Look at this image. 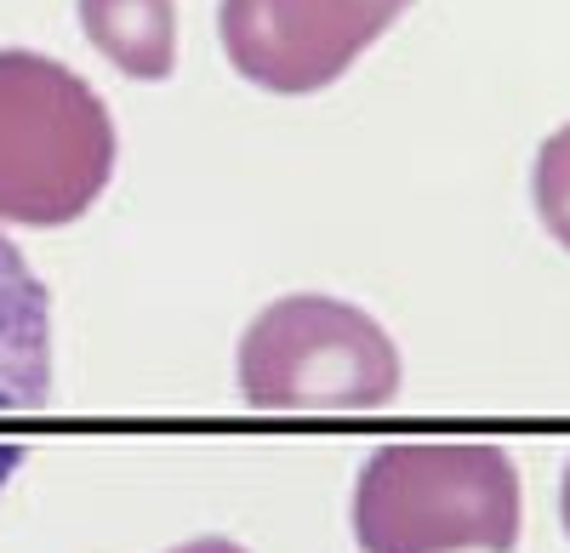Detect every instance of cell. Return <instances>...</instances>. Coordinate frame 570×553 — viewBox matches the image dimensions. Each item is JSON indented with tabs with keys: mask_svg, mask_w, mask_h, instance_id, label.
<instances>
[{
	"mask_svg": "<svg viewBox=\"0 0 570 553\" xmlns=\"http://www.w3.org/2000/svg\"><path fill=\"white\" fill-rule=\"evenodd\" d=\"M348 520L360 553H513L525 491L502 445L400 440L365 456Z\"/></svg>",
	"mask_w": 570,
	"mask_h": 553,
	"instance_id": "cell-1",
	"label": "cell"
},
{
	"mask_svg": "<svg viewBox=\"0 0 570 553\" xmlns=\"http://www.w3.org/2000/svg\"><path fill=\"white\" fill-rule=\"evenodd\" d=\"M115 120L69 63L0 52V223L63 228L115 177Z\"/></svg>",
	"mask_w": 570,
	"mask_h": 553,
	"instance_id": "cell-2",
	"label": "cell"
},
{
	"mask_svg": "<svg viewBox=\"0 0 570 553\" xmlns=\"http://www.w3.org/2000/svg\"><path fill=\"white\" fill-rule=\"evenodd\" d=\"M234 377L252 411H383L400 394V348L365 308L297 292L246 326Z\"/></svg>",
	"mask_w": 570,
	"mask_h": 553,
	"instance_id": "cell-3",
	"label": "cell"
},
{
	"mask_svg": "<svg viewBox=\"0 0 570 553\" xmlns=\"http://www.w3.org/2000/svg\"><path fill=\"white\" fill-rule=\"evenodd\" d=\"M405 12L411 0H223L217 34L240 80L308 98L343 80Z\"/></svg>",
	"mask_w": 570,
	"mask_h": 553,
	"instance_id": "cell-4",
	"label": "cell"
},
{
	"mask_svg": "<svg viewBox=\"0 0 570 553\" xmlns=\"http://www.w3.org/2000/svg\"><path fill=\"white\" fill-rule=\"evenodd\" d=\"M52 405V297L23 251L0 235V417H35ZM23 445L0 440V491L23 468Z\"/></svg>",
	"mask_w": 570,
	"mask_h": 553,
	"instance_id": "cell-5",
	"label": "cell"
},
{
	"mask_svg": "<svg viewBox=\"0 0 570 553\" xmlns=\"http://www.w3.org/2000/svg\"><path fill=\"white\" fill-rule=\"evenodd\" d=\"M80 29L131 80L177 69V0H80Z\"/></svg>",
	"mask_w": 570,
	"mask_h": 553,
	"instance_id": "cell-6",
	"label": "cell"
},
{
	"mask_svg": "<svg viewBox=\"0 0 570 553\" xmlns=\"http://www.w3.org/2000/svg\"><path fill=\"white\" fill-rule=\"evenodd\" d=\"M531 200L542 228L570 251V126H559L548 144L537 149V171H531Z\"/></svg>",
	"mask_w": 570,
	"mask_h": 553,
	"instance_id": "cell-7",
	"label": "cell"
},
{
	"mask_svg": "<svg viewBox=\"0 0 570 553\" xmlns=\"http://www.w3.org/2000/svg\"><path fill=\"white\" fill-rule=\"evenodd\" d=\"M166 553H252V547L228 542V536H195V542H177V547H166Z\"/></svg>",
	"mask_w": 570,
	"mask_h": 553,
	"instance_id": "cell-8",
	"label": "cell"
},
{
	"mask_svg": "<svg viewBox=\"0 0 570 553\" xmlns=\"http://www.w3.org/2000/svg\"><path fill=\"white\" fill-rule=\"evenodd\" d=\"M559 520H564V536H570V463H564V480H559Z\"/></svg>",
	"mask_w": 570,
	"mask_h": 553,
	"instance_id": "cell-9",
	"label": "cell"
}]
</instances>
